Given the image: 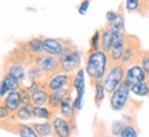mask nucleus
<instances>
[{
  "label": "nucleus",
  "instance_id": "nucleus-1",
  "mask_svg": "<svg viewBox=\"0 0 149 137\" xmlns=\"http://www.w3.org/2000/svg\"><path fill=\"white\" fill-rule=\"evenodd\" d=\"M109 56L103 50L95 51V52H88L85 59V73L89 75L91 82L93 81H103L105 74L109 67Z\"/></svg>",
  "mask_w": 149,
  "mask_h": 137
},
{
  "label": "nucleus",
  "instance_id": "nucleus-2",
  "mask_svg": "<svg viewBox=\"0 0 149 137\" xmlns=\"http://www.w3.org/2000/svg\"><path fill=\"white\" fill-rule=\"evenodd\" d=\"M60 71L67 74H75L81 68V51L74 43H70L63 54L58 58Z\"/></svg>",
  "mask_w": 149,
  "mask_h": 137
},
{
  "label": "nucleus",
  "instance_id": "nucleus-3",
  "mask_svg": "<svg viewBox=\"0 0 149 137\" xmlns=\"http://www.w3.org/2000/svg\"><path fill=\"white\" fill-rule=\"evenodd\" d=\"M126 66L122 62H111L108 67V71L105 74V77L103 80L104 88L107 93H112L123 81H125V75H126Z\"/></svg>",
  "mask_w": 149,
  "mask_h": 137
},
{
  "label": "nucleus",
  "instance_id": "nucleus-4",
  "mask_svg": "<svg viewBox=\"0 0 149 137\" xmlns=\"http://www.w3.org/2000/svg\"><path fill=\"white\" fill-rule=\"evenodd\" d=\"M144 50L141 47L140 38L134 34L126 33V44H125V51H123V58L122 63L125 66H131V64L140 63L141 55H142Z\"/></svg>",
  "mask_w": 149,
  "mask_h": 137
},
{
  "label": "nucleus",
  "instance_id": "nucleus-5",
  "mask_svg": "<svg viewBox=\"0 0 149 137\" xmlns=\"http://www.w3.org/2000/svg\"><path fill=\"white\" fill-rule=\"evenodd\" d=\"M72 75L74 74H67L63 71L52 74L45 78V81L41 85L45 88L48 92H60V91H68L72 89Z\"/></svg>",
  "mask_w": 149,
  "mask_h": 137
},
{
  "label": "nucleus",
  "instance_id": "nucleus-6",
  "mask_svg": "<svg viewBox=\"0 0 149 137\" xmlns=\"http://www.w3.org/2000/svg\"><path fill=\"white\" fill-rule=\"evenodd\" d=\"M130 87L123 81L115 91L109 95V106L113 111H122L127 107L130 101Z\"/></svg>",
  "mask_w": 149,
  "mask_h": 137
},
{
  "label": "nucleus",
  "instance_id": "nucleus-7",
  "mask_svg": "<svg viewBox=\"0 0 149 137\" xmlns=\"http://www.w3.org/2000/svg\"><path fill=\"white\" fill-rule=\"evenodd\" d=\"M52 122L55 137H71V134L77 130L75 119H66L62 115H55Z\"/></svg>",
  "mask_w": 149,
  "mask_h": 137
},
{
  "label": "nucleus",
  "instance_id": "nucleus-8",
  "mask_svg": "<svg viewBox=\"0 0 149 137\" xmlns=\"http://www.w3.org/2000/svg\"><path fill=\"white\" fill-rule=\"evenodd\" d=\"M70 43H71V40H67V38L42 37V50H44V54L59 58L60 55L63 54V51L67 48Z\"/></svg>",
  "mask_w": 149,
  "mask_h": 137
},
{
  "label": "nucleus",
  "instance_id": "nucleus-9",
  "mask_svg": "<svg viewBox=\"0 0 149 137\" xmlns=\"http://www.w3.org/2000/svg\"><path fill=\"white\" fill-rule=\"evenodd\" d=\"M125 44H126V33L113 32L112 44H111V50L108 52V56L111 62H113V63L115 62H122Z\"/></svg>",
  "mask_w": 149,
  "mask_h": 137
},
{
  "label": "nucleus",
  "instance_id": "nucleus-10",
  "mask_svg": "<svg viewBox=\"0 0 149 137\" xmlns=\"http://www.w3.org/2000/svg\"><path fill=\"white\" fill-rule=\"evenodd\" d=\"M33 63L37 64V66L45 73L47 77H49L52 74L60 71L58 58L51 56V55H48V54H42V55L36 56V58H33Z\"/></svg>",
  "mask_w": 149,
  "mask_h": 137
},
{
  "label": "nucleus",
  "instance_id": "nucleus-11",
  "mask_svg": "<svg viewBox=\"0 0 149 137\" xmlns=\"http://www.w3.org/2000/svg\"><path fill=\"white\" fill-rule=\"evenodd\" d=\"M146 74H145L144 68L141 67L140 63L131 64V66H127L126 68V75H125V82H126L129 87H134V85H138L141 82L146 81Z\"/></svg>",
  "mask_w": 149,
  "mask_h": 137
},
{
  "label": "nucleus",
  "instance_id": "nucleus-12",
  "mask_svg": "<svg viewBox=\"0 0 149 137\" xmlns=\"http://www.w3.org/2000/svg\"><path fill=\"white\" fill-rule=\"evenodd\" d=\"M0 128L6 129L7 132L15 133L19 137H38L32 125H27L23 122H8V123H1Z\"/></svg>",
  "mask_w": 149,
  "mask_h": 137
},
{
  "label": "nucleus",
  "instance_id": "nucleus-13",
  "mask_svg": "<svg viewBox=\"0 0 149 137\" xmlns=\"http://www.w3.org/2000/svg\"><path fill=\"white\" fill-rule=\"evenodd\" d=\"M19 48L26 52L29 56L32 58H36L38 55L44 54V50H42V37H33L30 40L23 41L22 44H19Z\"/></svg>",
  "mask_w": 149,
  "mask_h": 137
},
{
  "label": "nucleus",
  "instance_id": "nucleus-14",
  "mask_svg": "<svg viewBox=\"0 0 149 137\" xmlns=\"http://www.w3.org/2000/svg\"><path fill=\"white\" fill-rule=\"evenodd\" d=\"M59 113L60 115L66 119H75V108H74V99L71 96V92L64 96V99L62 100V104L59 107Z\"/></svg>",
  "mask_w": 149,
  "mask_h": 137
},
{
  "label": "nucleus",
  "instance_id": "nucleus-15",
  "mask_svg": "<svg viewBox=\"0 0 149 137\" xmlns=\"http://www.w3.org/2000/svg\"><path fill=\"white\" fill-rule=\"evenodd\" d=\"M3 104L6 106V108L8 110L11 114H15L19 110V107L22 106V101H21V95H19V91H13L8 92L7 96H6L3 101Z\"/></svg>",
  "mask_w": 149,
  "mask_h": 137
},
{
  "label": "nucleus",
  "instance_id": "nucleus-16",
  "mask_svg": "<svg viewBox=\"0 0 149 137\" xmlns=\"http://www.w3.org/2000/svg\"><path fill=\"white\" fill-rule=\"evenodd\" d=\"M33 118V104H22L19 110L15 114L11 115V122H23V121H29Z\"/></svg>",
  "mask_w": 149,
  "mask_h": 137
},
{
  "label": "nucleus",
  "instance_id": "nucleus-17",
  "mask_svg": "<svg viewBox=\"0 0 149 137\" xmlns=\"http://www.w3.org/2000/svg\"><path fill=\"white\" fill-rule=\"evenodd\" d=\"M74 89H68V91H60V92H49V97H48V103L47 106L49 107L52 111L56 113V110H59L60 104H62V100L64 99V96L72 92Z\"/></svg>",
  "mask_w": 149,
  "mask_h": 137
},
{
  "label": "nucleus",
  "instance_id": "nucleus-18",
  "mask_svg": "<svg viewBox=\"0 0 149 137\" xmlns=\"http://www.w3.org/2000/svg\"><path fill=\"white\" fill-rule=\"evenodd\" d=\"M85 68H79L72 75V89L77 95H85Z\"/></svg>",
  "mask_w": 149,
  "mask_h": 137
},
{
  "label": "nucleus",
  "instance_id": "nucleus-19",
  "mask_svg": "<svg viewBox=\"0 0 149 137\" xmlns=\"http://www.w3.org/2000/svg\"><path fill=\"white\" fill-rule=\"evenodd\" d=\"M32 128L34 129V132L37 133L38 137H51L54 136V128H52V122L51 121H45V122H36L30 123Z\"/></svg>",
  "mask_w": 149,
  "mask_h": 137
},
{
  "label": "nucleus",
  "instance_id": "nucleus-20",
  "mask_svg": "<svg viewBox=\"0 0 149 137\" xmlns=\"http://www.w3.org/2000/svg\"><path fill=\"white\" fill-rule=\"evenodd\" d=\"M112 36H113V30L111 29L108 23H105L101 27V50L105 51L107 54L111 50V44H112Z\"/></svg>",
  "mask_w": 149,
  "mask_h": 137
},
{
  "label": "nucleus",
  "instance_id": "nucleus-21",
  "mask_svg": "<svg viewBox=\"0 0 149 137\" xmlns=\"http://www.w3.org/2000/svg\"><path fill=\"white\" fill-rule=\"evenodd\" d=\"M48 97H49V92L47 91L44 87H41L32 93L30 101H32L33 106H47Z\"/></svg>",
  "mask_w": 149,
  "mask_h": 137
},
{
  "label": "nucleus",
  "instance_id": "nucleus-22",
  "mask_svg": "<svg viewBox=\"0 0 149 137\" xmlns=\"http://www.w3.org/2000/svg\"><path fill=\"white\" fill-rule=\"evenodd\" d=\"M54 117H55V111H52L48 106H33V118L52 121Z\"/></svg>",
  "mask_w": 149,
  "mask_h": 137
},
{
  "label": "nucleus",
  "instance_id": "nucleus-23",
  "mask_svg": "<svg viewBox=\"0 0 149 137\" xmlns=\"http://www.w3.org/2000/svg\"><path fill=\"white\" fill-rule=\"evenodd\" d=\"M92 85H93V89H95V104L97 108L101 107L103 104V100L104 97H105V88H104V84L103 81H93L91 82Z\"/></svg>",
  "mask_w": 149,
  "mask_h": 137
},
{
  "label": "nucleus",
  "instance_id": "nucleus-24",
  "mask_svg": "<svg viewBox=\"0 0 149 137\" xmlns=\"http://www.w3.org/2000/svg\"><path fill=\"white\" fill-rule=\"evenodd\" d=\"M1 81H3V84H4L6 87H7L8 92L19 91V89L22 88V82L19 81V80H17V78L14 77V75L8 74V73H6L4 75H3V78H1Z\"/></svg>",
  "mask_w": 149,
  "mask_h": 137
},
{
  "label": "nucleus",
  "instance_id": "nucleus-25",
  "mask_svg": "<svg viewBox=\"0 0 149 137\" xmlns=\"http://www.w3.org/2000/svg\"><path fill=\"white\" fill-rule=\"evenodd\" d=\"M130 91L133 95L140 96V97H149V77L146 78V81L141 82L138 85L131 87Z\"/></svg>",
  "mask_w": 149,
  "mask_h": 137
},
{
  "label": "nucleus",
  "instance_id": "nucleus-26",
  "mask_svg": "<svg viewBox=\"0 0 149 137\" xmlns=\"http://www.w3.org/2000/svg\"><path fill=\"white\" fill-rule=\"evenodd\" d=\"M113 32H122L126 33V26H125V15L122 10H118V17L115 18L112 23H108Z\"/></svg>",
  "mask_w": 149,
  "mask_h": 137
},
{
  "label": "nucleus",
  "instance_id": "nucleus-27",
  "mask_svg": "<svg viewBox=\"0 0 149 137\" xmlns=\"http://www.w3.org/2000/svg\"><path fill=\"white\" fill-rule=\"evenodd\" d=\"M138 133H140V130H138L136 123H127L122 128L118 137H138Z\"/></svg>",
  "mask_w": 149,
  "mask_h": 137
},
{
  "label": "nucleus",
  "instance_id": "nucleus-28",
  "mask_svg": "<svg viewBox=\"0 0 149 137\" xmlns=\"http://www.w3.org/2000/svg\"><path fill=\"white\" fill-rule=\"evenodd\" d=\"M89 43L91 44H89V51L88 52H95V51L101 50V29H99V30H96L93 33Z\"/></svg>",
  "mask_w": 149,
  "mask_h": 137
},
{
  "label": "nucleus",
  "instance_id": "nucleus-29",
  "mask_svg": "<svg viewBox=\"0 0 149 137\" xmlns=\"http://www.w3.org/2000/svg\"><path fill=\"white\" fill-rule=\"evenodd\" d=\"M11 113L6 108V106L0 101V125L1 123H8L11 122Z\"/></svg>",
  "mask_w": 149,
  "mask_h": 137
},
{
  "label": "nucleus",
  "instance_id": "nucleus-30",
  "mask_svg": "<svg viewBox=\"0 0 149 137\" xmlns=\"http://www.w3.org/2000/svg\"><path fill=\"white\" fill-rule=\"evenodd\" d=\"M140 64H141V67L144 68L146 77H149V51H144L142 52L141 59H140Z\"/></svg>",
  "mask_w": 149,
  "mask_h": 137
},
{
  "label": "nucleus",
  "instance_id": "nucleus-31",
  "mask_svg": "<svg viewBox=\"0 0 149 137\" xmlns=\"http://www.w3.org/2000/svg\"><path fill=\"white\" fill-rule=\"evenodd\" d=\"M126 10L129 13L140 11V0H126Z\"/></svg>",
  "mask_w": 149,
  "mask_h": 137
},
{
  "label": "nucleus",
  "instance_id": "nucleus-32",
  "mask_svg": "<svg viewBox=\"0 0 149 137\" xmlns=\"http://www.w3.org/2000/svg\"><path fill=\"white\" fill-rule=\"evenodd\" d=\"M19 95H21V101H22V104H29V103H32V101H30L32 95H30V92L27 91L26 88H21V89H19Z\"/></svg>",
  "mask_w": 149,
  "mask_h": 137
},
{
  "label": "nucleus",
  "instance_id": "nucleus-33",
  "mask_svg": "<svg viewBox=\"0 0 149 137\" xmlns=\"http://www.w3.org/2000/svg\"><path fill=\"white\" fill-rule=\"evenodd\" d=\"M91 1H92V0H82L81 3H79V6H78V14H81V15H85L86 11L89 10Z\"/></svg>",
  "mask_w": 149,
  "mask_h": 137
},
{
  "label": "nucleus",
  "instance_id": "nucleus-34",
  "mask_svg": "<svg viewBox=\"0 0 149 137\" xmlns=\"http://www.w3.org/2000/svg\"><path fill=\"white\" fill-rule=\"evenodd\" d=\"M82 100H84V95H77L74 97V108H75V111H79L82 108Z\"/></svg>",
  "mask_w": 149,
  "mask_h": 137
},
{
  "label": "nucleus",
  "instance_id": "nucleus-35",
  "mask_svg": "<svg viewBox=\"0 0 149 137\" xmlns=\"http://www.w3.org/2000/svg\"><path fill=\"white\" fill-rule=\"evenodd\" d=\"M118 17V11H113V10H109L107 15H105V18H107V23H112L115 21V18Z\"/></svg>",
  "mask_w": 149,
  "mask_h": 137
}]
</instances>
